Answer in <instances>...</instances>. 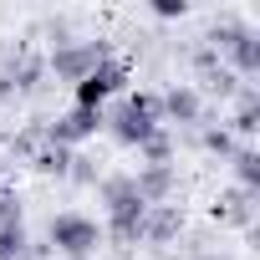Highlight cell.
<instances>
[{
    "label": "cell",
    "instance_id": "6da1fadb",
    "mask_svg": "<svg viewBox=\"0 0 260 260\" xmlns=\"http://www.w3.org/2000/svg\"><path fill=\"white\" fill-rule=\"evenodd\" d=\"M102 127H107L122 148H143L158 127H164V117H158V92H127L112 112H102Z\"/></svg>",
    "mask_w": 260,
    "mask_h": 260
},
{
    "label": "cell",
    "instance_id": "7a4b0ae2",
    "mask_svg": "<svg viewBox=\"0 0 260 260\" xmlns=\"http://www.w3.org/2000/svg\"><path fill=\"white\" fill-rule=\"evenodd\" d=\"M46 240L56 245V255H67V260H87V255H97V245H102V224L87 219V214H77V209H67V214H51Z\"/></svg>",
    "mask_w": 260,
    "mask_h": 260
},
{
    "label": "cell",
    "instance_id": "3957f363",
    "mask_svg": "<svg viewBox=\"0 0 260 260\" xmlns=\"http://www.w3.org/2000/svg\"><path fill=\"white\" fill-rule=\"evenodd\" d=\"M107 41H56V51L46 56V72H56L61 82H82L107 61Z\"/></svg>",
    "mask_w": 260,
    "mask_h": 260
},
{
    "label": "cell",
    "instance_id": "277c9868",
    "mask_svg": "<svg viewBox=\"0 0 260 260\" xmlns=\"http://www.w3.org/2000/svg\"><path fill=\"white\" fill-rule=\"evenodd\" d=\"M122 87H127V61L107 56L92 77L77 82V107H97V112H107V97H117Z\"/></svg>",
    "mask_w": 260,
    "mask_h": 260
},
{
    "label": "cell",
    "instance_id": "5b68a950",
    "mask_svg": "<svg viewBox=\"0 0 260 260\" xmlns=\"http://www.w3.org/2000/svg\"><path fill=\"white\" fill-rule=\"evenodd\" d=\"M97 127H102V112H97V107H72V112H61V117L46 122V143H56V148H77V143L97 138Z\"/></svg>",
    "mask_w": 260,
    "mask_h": 260
},
{
    "label": "cell",
    "instance_id": "8992f818",
    "mask_svg": "<svg viewBox=\"0 0 260 260\" xmlns=\"http://www.w3.org/2000/svg\"><path fill=\"white\" fill-rule=\"evenodd\" d=\"M133 189H138L143 204H174L179 174H174V164H143V169L133 174Z\"/></svg>",
    "mask_w": 260,
    "mask_h": 260
},
{
    "label": "cell",
    "instance_id": "52a82bcc",
    "mask_svg": "<svg viewBox=\"0 0 260 260\" xmlns=\"http://www.w3.org/2000/svg\"><path fill=\"white\" fill-rule=\"evenodd\" d=\"M179 235H184V209H179V204H148L138 240H148V245H174Z\"/></svg>",
    "mask_w": 260,
    "mask_h": 260
},
{
    "label": "cell",
    "instance_id": "ba28073f",
    "mask_svg": "<svg viewBox=\"0 0 260 260\" xmlns=\"http://www.w3.org/2000/svg\"><path fill=\"white\" fill-rule=\"evenodd\" d=\"M0 77L16 87V97H21V92H36V82L46 77V56L31 51V46H16V56L6 61V72H0Z\"/></svg>",
    "mask_w": 260,
    "mask_h": 260
},
{
    "label": "cell",
    "instance_id": "9c48e42d",
    "mask_svg": "<svg viewBox=\"0 0 260 260\" xmlns=\"http://www.w3.org/2000/svg\"><path fill=\"white\" fill-rule=\"evenodd\" d=\"M224 56H230L224 67H230L235 77H255V72H260V31H255V26H240V36L224 46Z\"/></svg>",
    "mask_w": 260,
    "mask_h": 260
},
{
    "label": "cell",
    "instance_id": "30bf717a",
    "mask_svg": "<svg viewBox=\"0 0 260 260\" xmlns=\"http://www.w3.org/2000/svg\"><path fill=\"white\" fill-rule=\"evenodd\" d=\"M158 117H169V122H199L204 117V102H199V92L194 87H169L164 97H158Z\"/></svg>",
    "mask_w": 260,
    "mask_h": 260
},
{
    "label": "cell",
    "instance_id": "8fae6325",
    "mask_svg": "<svg viewBox=\"0 0 260 260\" xmlns=\"http://www.w3.org/2000/svg\"><path fill=\"white\" fill-rule=\"evenodd\" d=\"M214 219L219 224H250L255 219V194H245V189H224L219 199H214Z\"/></svg>",
    "mask_w": 260,
    "mask_h": 260
},
{
    "label": "cell",
    "instance_id": "7c38bea8",
    "mask_svg": "<svg viewBox=\"0 0 260 260\" xmlns=\"http://www.w3.org/2000/svg\"><path fill=\"white\" fill-rule=\"evenodd\" d=\"M255 127H260V92L240 87L235 92V117H230V138H250Z\"/></svg>",
    "mask_w": 260,
    "mask_h": 260
},
{
    "label": "cell",
    "instance_id": "4fadbf2b",
    "mask_svg": "<svg viewBox=\"0 0 260 260\" xmlns=\"http://www.w3.org/2000/svg\"><path fill=\"white\" fill-rule=\"evenodd\" d=\"M230 169H235V189H245V194H260V153L255 148H235L230 153Z\"/></svg>",
    "mask_w": 260,
    "mask_h": 260
},
{
    "label": "cell",
    "instance_id": "5bb4252c",
    "mask_svg": "<svg viewBox=\"0 0 260 260\" xmlns=\"http://www.w3.org/2000/svg\"><path fill=\"white\" fill-rule=\"evenodd\" d=\"M67 164H72V148H56V143H46V138H41V148L31 153V169H36V174L67 179Z\"/></svg>",
    "mask_w": 260,
    "mask_h": 260
},
{
    "label": "cell",
    "instance_id": "9a60e30c",
    "mask_svg": "<svg viewBox=\"0 0 260 260\" xmlns=\"http://www.w3.org/2000/svg\"><path fill=\"white\" fill-rule=\"evenodd\" d=\"M0 260H31L26 224H16V230H0Z\"/></svg>",
    "mask_w": 260,
    "mask_h": 260
},
{
    "label": "cell",
    "instance_id": "2e32d148",
    "mask_svg": "<svg viewBox=\"0 0 260 260\" xmlns=\"http://www.w3.org/2000/svg\"><path fill=\"white\" fill-rule=\"evenodd\" d=\"M199 77H204V87H209L214 97H235V92H240V77H235L224 61H219V67H209V72H199Z\"/></svg>",
    "mask_w": 260,
    "mask_h": 260
},
{
    "label": "cell",
    "instance_id": "e0dca14e",
    "mask_svg": "<svg viewBox=\"0 0 260 260\" xmlns=\"http://www.w3.org/2000/svg\"><path fill=\"white\" fill-rule=\"evenodd\" d=\"M199 148H204V153H214V158H230L240 143L230 138V127H204V133H199Z\"/></svg>",
    "mask_w": 260,
    "mask_h": 260
},
{
    "label": "cell",
    "instance_id": "ac0fdd59",
    "mask_svg": "<svg viewBox=\"0 0 260 260\" xmlns=\"http://www.w3.org/2000/svg\"><path fill=\"white\" fill-rule=\"evenodd\" d=\"M138 153H143V164H174V138H169V127H158Z\"/></svg>",
    "mask_w": 260,
    "mask_h": 260
},
{
    "label": "cell",
    "instance_id": "d6986e66",
    "mask_svg": "<svg viewBox=\"0 0 260 260\" xmlns=\"http://www.w3.org/2000/svg\"><path fill=\"white\" fill-rule=\"evenodd\" d=\"M41 138H46V122H31V127H21V133L11 138V153H16V158H31V153L41 148Z\"/></svg>",
    "mask_w": 260,
    "mask_h": 260
},
{
    "label": "cell",
    "instance_id": "ffe728a7",
    "mask_svg": "<svg viewBox=\"0 0 260 260\" xmlns=\"http://www.w3.org/2000/svg\"><path fill=\"white\" fill-rule=\"evenodd\" d=\"M67 179H72V184H82V189H92V184H97V164H92L87 153H72V164H67Z\"/></svg>",
    "mask_w": 260,
    "mask_h": 260
},
{
    "label": "cell",
    "instance_id": "44dd1931",
    "mask_svg": "<svg viewBox=\"0 0 260 260\" xmlns=\"http://www.w3.org/2000/svg\"><path fill=\"white\" fill-rule=\"evenodd\" d=\"M21 224V199L16 189H0V230H16Z\"/></svg>",
    "mask_w": 260,
    "mask_h": 260
},
{
    "label": "cell",
    "instance_id": "7402d4cb",
    "mask_svg": "<svg viewBox=\"0 0 260 260\" xmlns=\"http://www.w3.org/2000/svg\"><path fill=\"white\" fill-rule=\"evenodd\" d=\"M153 16L158 21H179V16H189V0H153Z\"/></svg>",
    "mask_w": 260,
    "mask_h": 260
},
{
    "label": "cell",
    "instance_id": "603a6c76",
    "mask_svg": "<svg viewBox=\"0 0 260 260\" xmlns=\"http://www.w3.org/2000/svg\"><path fill=\"white\" fill-rule=\"evenodd\" d=\"M11 97H16V87H11L6 77H0V102H11Z\"/></svg>",
    "mask_w": 260,
    "mask_h": 260
},
{
    "label": "cell",
    "instance_id": "cb8c5ba5",
    "mask_svg": "<svg viewBox=\"0 0 260 260\" xmlns=\"http://www.w3.org/2000/svg\"><path fill=\"white\" fill-rule=\"evenodd\" d=\"M199 260H235V255H224V250H209V255H199Z\"/></svg>",
    "mask_w": 260,
    "mask_h": 260
},
{
    "label": "cell",
    "instance_id": "d4e9b609",
    "mask_svg": "<svg viewBox=\"0 0 260 260\" xmlns=\"http://www.w3.org/2000/svg\"><path fill=\"white\" fill-rule=\"evenodd\" d=\"M0 189H6V179H0Z\"/></svg>",
    "mask_w": 260,
    "mask_h": 260
}]
</instances>
